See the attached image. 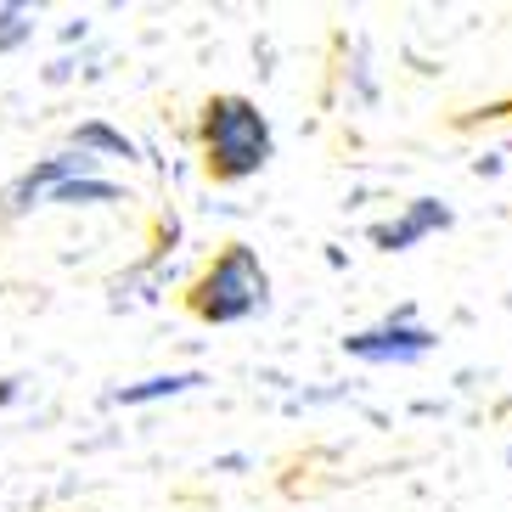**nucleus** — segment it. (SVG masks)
I'll list each match as a JSON object with an SVG mask.
<instances>
[{"mask_svg": "<svg viewBox=\"0 0 512 512\" xmlns=\"http://www.w3.org/2000/svg\"><path fill=\"white\" fill-rule=\"evenodd\" d=\"M197 152H203L209 181H220V186L254 181L276 158L271 113L242 91H214L203 102V113H197Z\"/></svg>", "mask_w": 512, "mask_h": 512, "instance_id": "obj_1", "label": "nucleus"}, {"mask_svg": "<svg viewBox=\"0 0 512 512\" xmlns=\"http://www.w3.org/2000/svg\"><path fill=\"white\" fill-rule=\"evenodd\" d=\"M186 310L203 327H242L271 310V271L259 259L254 242H226L220 254L192 276L186 287Z\"/></svg>", "mask_w": 512, "mask_h": 512, "instance_id": "obj_2", "label": "nucleus"}, {"mask_svg": "<svg viewBox=\"0 0 512 512\" xmlns=\"http://www.w3.org/2000/svg\"><path fill=\"white\" fill-rule=\"evenodd\" d=\"M434 349H439V332L417 321V304H394L389 316H377L372 327H355L344 338L349 361H361V366H394V372L422 366Z\"/></svg>", "mask_w": 512, "mask_h": 512, "instance_id": "obj_3", "label": "nucleus"}, {"mask_svg": "<svg viewBox=\"0 0 512 512\" xmlns=\"http://www.w3.org/2000/svg\"><path fill=\"white\" fill-rule=\"evenodd\" d=\"M79 175H102V164L79 147H57L46 158H34L23 175H12V181L0 186V220H23L34 209H51V192L79 181Z\"/></svg>", "mask_w": 512, "mask_h": 512, "instance_id": "obj_4", "label": "nucleus"}, {"mask_svg": "<svg viewBox=\"0 0 512 512\" xmlns=\"http://www.w3.org/2000/svg\"><path fill=\"white\" fill-rule=\"evenodd\" d=\"M451 226H456L451 203L434 197V192H422V197H406L389 220H377V226L366 231V242H372L377 254H411V248H422L428 237H439V231H451Z\"/></svg>", "mask_w": 512, "mask_h": 512, "instance_id": "obj_5", "label": "nucleus"}, {"mask_svg": "<svg viewBox=\"0 0 512 512\" xmlns=\"http://www.w3.org/2000/svg\"><path fill=\"white\" fill-rule=\"evenodd\" d=\"M197 389H209V372H203V366H186V372H152V377H136V383L107 389V406L141 411V406H164V400H181V394H197Z\"/></svg>", "mask_w": 512, "mask_h": 512, "instance_id": "obj_6", "label": "nucleus"}, {"mask_svg": "<svg viewBox=\"0 0 512 512\" xmlns=\"http://www.w3.org/2000/svg\"><path fill=\"white\" fill-rule=\"evenodd\" d=\"M68 147L91 152L96 164H113V158H124V164H141V147L124 130H113L107 119H79L74 130H68Z\"/></svg>", "mask_w": 512, "mask_h": 512, "instance_id": "obj_7", "label": "nucleus"}, {"mask_svg": "<svg viewBox=\"0 0 512 512\" xmlns=\"http://www.w3.org/2000/svg\"><path fill=\"white\" fill-rule=\"evenodd\" d=\"M34 29H40V12H34V6H23V0H0V57L23 51L34 40Z\"/></svg>", "mask_w": 512, "mask_h": 512, "instance_id": "obj_8", "label": "nucleus"}, {"mask_svg": "<svg viewBox=\"0 0 512 512\" xmlns=\"http://www.w3.org/2000/svg\"><path fill=\"white\" fill-rule=\"evenodd\" d=\"M57 40H62V46H74V40H91V23H85V17H74V23H62Z\"/></svg>", "mask_w": 512, "mask_h": 512, "instance_id": "obj_9", "label": "nucleus"}, {"mask_svg": "<svg viewBox=\"0 0 512 512\" xmlns=\"http://www.w3.org/2000/svg\"><path fill=\"white\" fill-rule=\"evenodd\" d=\"M23 400V377H0V406H17Z\"/></svg>", "mask_w": 512, "mask_h": 512, "instance_id": "obj_10", "label": "nucleus"}, {"mask_svg": "<svg viewBox=\"0 0 512 512\" xmlns=\"http://www.w3.org/2000/svg\"><path fill=\"white\" fill-rule=\"evenodd\" d=\"M62 79H74V57H57L46 68V85H62Z\"/></svg>", "mask_w": 512, "mask_h": 512, "instance_id": "obj_11", "label": "nucleus"}, {"mask_svg": "<svg viewBox=\"0 0 512 512\" xmlns=\"http://www.w3.org/2000/svg\"><path fill=\"white\" fill-rule=\"evenodd\" d=\"M501 411H507V417H512V394H507V406H501Z\"/></svg>", "mask_w": 512, "mask_h": 512, "instance_id": "obj_12", "label": "nucleus"}, {"mask_svg": "<svg viewBox=\"0 0 512 512\" xmlns=\"http://www.w3.org/2000/svg\"><path fill=\"white\" fill-rule=\"evenodd\" d=\"M507 467H512V445H507Z\"/></svg>", "mask_w": 512, "mask_h": 512, "instance_id": "obj_13", "label": "nucleus"}]
</instances>
